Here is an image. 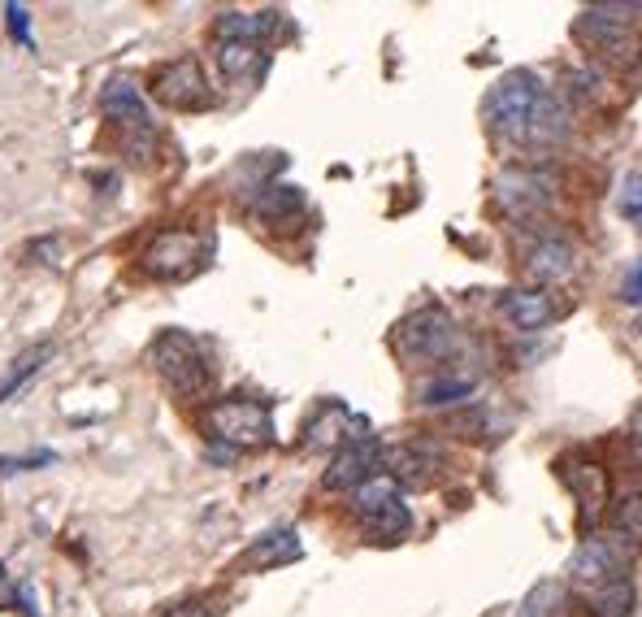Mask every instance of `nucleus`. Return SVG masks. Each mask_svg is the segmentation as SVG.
I'll list each match as a JSON object with an SVG mask.
<instances>
[{"mask_svg":"<svg viewBox=\"0 0 642 617\" xmlns=\"http://www.w3.org/2000/svg\"><path fill=\"white\" fill-rule=\"evenodd\" d=\"M461 327L456 318L443 309V305H426V309H413L408 318L395 322L391 331V348L413 361V366H443L461 353Z\"/></svg>","mask_w":642,"mask_h":617,"instance_id":"obj_1","label":"nucleus"},{"mask_svg":"<svg viewBox=\"0 0 642 617\" xmlns=\"http://www.w3.org/2000/svg\"><path fill=\"white\" fill-rule=\"evenodd\" d=\"M148 361H153L160 383L182 401H204L213 392V366H209L204 348L187 331L157 335V344L148 348Z\"/></svg>","mask_w":642,"mask_h":617,"instance_id":"obj_2","label":"nucleus"},{"mask_svg":"<svg viewBox=\"0 0 642 617\" xmlns=\"http://www.w3.org/2000/svg\"><path fill=\"white\" fill-rule=\"evenodd\" d=\"M573 35L582 39V48L608 66V70H634L642 61V39L634 35V26L626 17H617L608 4L599 9H582L573 22Z\"/></svg>","mask_w":642,"mask_h":617,"instance_id":"obj_3","label":"nucleus"},{"mask_svg":"<svg viewBox=\"0 0 642 617\" xmlns=\"http://www.w3.org/2000/svg\"><path fill=\"white\" fill-rule=\"evenodd\" d=\"M204 426L230 452H257V448L274 443V413H270V405L248 401V396H230V401L209 405Z\"/></svg>","mask_w":642,"mask_h":617,"instance_id":"obj_4","label":"nucleus"},{"mask_svg":"<svg viewBox=\"0 0 642 617\" xmlns=\"http://www.w3.org/2000/svg\"><path fill=\"white\" fill-rule=\"evenodd\" d=\"M543 92H547V87H543L530 70L503 74V79L486 92V105H482L486 127H490L499 140L521 144V140H525V127H530V114H534V100H538Z\"/></svg>","mask_w":642,"mask_h":617,"instance_id":"obj_5","label":"nucleus"},{"mask_svg":"<svg viewBox=\"0 0 642 617\" xmlns=\"http://www.w3.org/2000/svg\"><path fill=\"white\" fill-rule=\"evenodd\" d=\"M352 518L373 539H404L408 526H413V513L404 505V491L387 474H378V478H369L365 487L352 491Z\"/></svg>","mask_w":642,"mask_h":617,"instance_id":"obj_6","label":"nucleus"},{"mask_svg":"<svg viewBox=\"0 0 642 617\" xmlns=\"http://www.w3.org/2000/svg\"><path fill=\"white\" fill-rule=\"evenodd\" d=\"M100 109H105L109 122L122 127V144H127L131 162H148L153 149H157V131H153V118H148L140 87L131 79H109L105 92H100Z\"/></svg>","mask_w":642,"mask_h":617,"instance_id":"obj_7","label":"nucleus"},{"mask_svg":"<svg viewBox=\"0 0 642 617\" xmlns=\"http://www.w3.org/2000/svg\"><path fill=\"white\" fill-rule=\"evenodd\" d=\"M495 205L512 222H534L556 205V179L534 166H508L495 179Z\"/></svg>","mask_w":642,"mask_h":617,"instance_id":"obj_8","label":"nucleus"},{"mask_svg":"<svg viewBox=\"0 0 642 617\" xmlns=\"http://www.w3.org/2000/svg\"><path fill=\"white\" fill-rule=\"evenodd\" d=\"M630 566H634V557H630V544L626 539H586L573 557H569V579H573V588H582V592H599V588H613V583H626L630 579Z\"/></svg>","mask_w":642,"mask_h":617,"instance_id":"obj_9","label":"nucleus"},{"mask_svg":"<svg viewBox=\"0 0 642 617\" xmlns=\"http://www.w3.org/2000/svg\"><path fill=\"white\" fill-rule=\"evenodd\" d=\"M204 257H209V239H204L200 230H182V226H174V230L153 235V244L144 248V270H148L153 278L174 283V278L195 274V270L204 265Z\"/></svg>","mask_w":642,"mask_h":617,"instance_id":"obj_10","label":"nucleus"},{"mask_svg":"<svg viewBox=\"0 0 642 617\" xmlns=\"http://www.w3.org/2000/svg\"><path fill=\"white\" fill-rule=\"evenodd\" d=\"M443 465H448L443 461V448L435 439H421V435L382 448V474L395 478L400 487H413V491L435 487L439 474H443Z\"/></svg>","mask_w":642,"mask_h":617,"instance_id":"obj_11","label":"nucleus"},{"mask_svg":"<svg viewBox=\"0 0 642 617\" xmlns=\"http://www.w3.org/2000/svg\"><path fill=\"white\" fill-rule=\"evenodd\" d=\"M153 96L169 109H182V114H200L213 105V92H209V79L200 70L195 57H174L153 70Z\"/></svg>","mask_w":642,"mask_h":617,"instance_id":"obj_12","label":"nucleus"},{"mask_svg":"<svg viewBox=\"0 0 642 617\" xmlns=\"http://www.w3.org/2000/svg\"><path fill=\"white\" fill-rule=\"evenodd\" d=\"M382 448H387V443H378L373 435H369V439H356V443H347V448H338V452L330 456L325 474H321V487H325V491H356V487H365L369 478L382 474Z\"/></svg>","mask_w":642,"mask_h":617,"instance_id":"obj_13","label":"nucleus"},{"mask_svg":"<svg viewBox=\"0 0 642 617\" xmlns=\"http://www.w3.org/2000/svg\"><path fill=\"white\" fill-rule=\"evenodd\" d=\"M525 278L534 287H556V283H569L578 274V248L560 235H547V239H534L525 248Z\"/></svg>","mask_w":642,"mask_h":617,"instance_id":"obj_14","label":"nucleus"},{"mask_svg":"<svg viewBox=\"0 0 642 617\" xmlns=\"http://www.w3.org/2000/svg\"><path fill=\"white\" fill-rule=\"evenodd\" d=\"M356 439H369V422L356 417V413L347 410V405H338V401L321 405L318 417L305 426V448H313V452H325V448L338 452V448H347Z\"/></svg>","mask_w":642,"mask_h":617,"instance_id":"obj_15","label":"nucleus"},{"mask_svg":"<svg viewBox=\"0 0 642 617\" xmlns=\"http://www.w3.org/2000/svg\"><path fill=\"white\" fill-rule=\"evenodd\" d=\"M499 313L508 318V327H516L521 335H534V331H547L556 318H560V305L551 292L543 287H516V292H503L499 296Z\"/></svg>","mask_w":642,"mask_h":617,"instance_id":"obj_16","label":"nucleus"},{"mask_svg":"<svg viewBox=\"0 0 642 617\" xmlns=\"http://www.w3.org/2000/svg\"><path fill=\"white\" fill-rule=\"evenodd\" d=\"M569 487H573V500H578V518L582 526L591 531L599 522V513L608 509V470L599 461H573L569 465Z\"/></svg>","mask_w":642,"mask_h":617,"instance_id":"obj_17","label":"nucleus"},{"mask_svg":"<svg viewBox=\"0 0 642 617\" xmlns=\"http://www.w3.org/2000/svg\"><path fill=\"white\" fill-rule=\"evenodd\" d=\"M248 213H252L257 222L274 226V230H287V226H296L300 213H305V192L292 188V183H261V188L252 192V201H248Z\"/></svg>","mask_w":642,"mask_h":617,"instance_id":"obj_18","label":"nucleus"},{"mask_svg":"<svg viewBox=\"0 0 642 617\" xmlns=\"http://www.w3.org/2000/svg\"><path fill=\"white\" fill-rule=\"evenodd\" d=\"M564 135H569V109H564L560 96L543 92V96L534 100V114H530V127H525L521 149H530V153H547V149L564 144Z\"/></svg>","mask_w":642,"mask_h":617,"instance_id":"obj_19","label":"nucleus"},{"mask_svg":"<svg viewBox=\"0 0 642 617\" xmlns=\"http://www.w3.org/2000/svg\"><path fill=\"white\" fill-rule=\"evenodd\" d=\"M305 548H300V535L292 526H278V531H265L261 539L248 544V553L239 557V570H278V566H292L300 561Z\"/></svg>","mask_w":642,"mask_h":617,"instance_id":"obj_20","label":"nucleus"},{"mask_svg":"<svg viewBox=\"0 0 642 617\" xmlns=\"http://www.w3.org/2000/svg\"><path fill=\"white\" fill-rule=\"evenodd\" d=\"M478 392V379L474 375H452V370H439L430 379L417 383V405L421 410H448V405H469V396Z\"/></svg>","mask_w":642,"mask_h":617,"instance_id":"obj_21","label":"nucleus"},{"mask_svg":"<svg viewBox=\"0 0 642 617\" xmlns=\"http://www.w3.org/2000/svg\"><path fill=\"white\" fill-rule=\"evenodd\" d=\"M278 22H283V13L278 9H261V13H239V9H230V13H222L217 17V39H235V44H261L265 35H274L278 31Z\"/></svg>","mask_w":642,"mask_h":617,"instance_id":"obj_22","label":"nucleus"},{"mask_svg":"<svg viewBox=\"0 0 642 617\" xmlns=\"http://www.w3.org/2000/svg\"><path fill=\"white\" fill-rule=\"evenodd\" d=\"M217 70L239 83V79H252L265 70V52L261 44H235V39H217Z\"/></svg>","mask_w":642,"mask_h":617,"instance_id":"obj_23","label":"nucleus"},{"mask_svg":"<svg viewBox=\"0 0 642 617\" xmlns=\"http://www.w3.org/2000/svg\"><path fill=\"white\" fill-rule=\"evenodd\" d=\"M516 617H569V592L564 583H538L530 588V596L521 601Z\"/></svg>","mask_w":642,"mask_h":617,"instance_id":"obj_24","label":"nucleus"},{"mask_svg":"<svg viewBox=\"0 0 642 617\" xmlns=\"http://www.w3.org/2000/svg\"><path fill=\"white\" fill-rule=\"evenodd\" d=\"M591 601V614L595 617H630L634 614V583H613V588H599V592H586Z\"/></svg>","mask_w":642,"mask_h":617,"instance_id":"obj_25","label":"nucleus"},{"mask_svg":"<svg viewBox=\"0 0 642 617\" xmlns=\"http://www.w3.org/2000/svg\"><path fill=\"white\" fill-rule=\"evenodd\" d=\"M48 357H52V344L26 348V353H22L17 361H13V370H9L4 379H0V405H4V401H9V396H13V392H17V388H22V383H26L31 375H35V370H39V366H44Z\"/></svg>","mask_w":642,"mask_h":617,"instance_id":"obj_26","label":"nucleus"},{"mask_svg":"<svg viewBox=\"0 0 642 617\" xmlns=\"http://www.w3.org/2000/svg\"><path fill=\"white\" fill-rule=\"evenodd\" d=\"M613 531L626 539V544H642V491H630L617 500L613 509Z\"/></svg>","mask_w":642,"mask_h":617,"instance_id":"obj_27","label":"nucleus"},{"mask_svg":"<svg viewBox=\"0 0 642 617\" xmlns=\"http://www.w3.org/2000/svg\"><path fill=\"white\" fill-rule=\"evenodd\" d=\"M617 209H621V217H626V222H639L642 226V175H630V179L621 183Z\"/></svg>","mask_w":642,"mask_h":617,"instance_id":"obj_28","label":"nucleus"},{"mask_svg":"<svg viewBox=\"0 0 642 617\" xmlns=\"http://www.w3.org/2000/svg\"><path fill=\"white\" fill-rule=\"evenodd\" d=\"M57 461V452H31V456H0V474H22V470H31V465H52Z\"/></svg>","mask_w":642,"mask_h":617,"instance_id":"obj_29","label":"nucleus"},{"mask_svg":"<svg viewBox=\"0 0 642 617\" xmlns=\"http://www.w3.org/2000/svg\"><path fill=\"white\" fill-rule=\"evenodd\" d=\"M4 17H9V35H13L17 44L31 48L35 39H31V26H26V9H22V4H4Z\"/></svg>","mask_w":642,"mask_h":617,"instance_id":"obj_30","label":"nucleus"},{"mask_svg":"<svg viewBox=\"0 0 642 617\" xmlns=\"http://www.w3.org/2000/svg\"><path fill=\"white\" fill-rule=\"evenodd\" d=\"M160 617H217V609H213L209 601H182V605L165 609Z\"/></svg>","mask_w":642,"mask_h":617,"instance_id":"obj_31","label":"nucleus"},{"mask_svg":"<svg viewBox=\"0 0 642 617\" xmlns=\"http://www.w3.org/2000/svg\"><path fill=\"white\" fill-rule=\"evenodd\" d=\"M621 296L630 300V305H642V261L626 274V283H621Z\"/></svg>","mask_w":642,"mask_h":617,"instance_id":"obj_32","label":"nucleus"},{"mask_svg":"<svg viewBox=\"0 0 642 617\" xmlns=\"http://www.w3.org/2000/svg\"><path fill=\"white\" fill-rule=\"evenodd\" d=\"M630 443H634V452L642 456V410L630 417Z\"/></svg>","mask_w":642,"mask_h":617,"instance_id":"obj_33","label":"nucleus"}]
</instances>
